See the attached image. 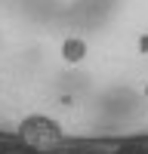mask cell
Listing matches in <instances>:
<instances>
[{
  "label": "cell",
  "mask_w": 148,
  "mask_h": 154,
  "mask_svg": "<svg viewBox=\"0 0 148 154\" xmlns=\"http://www.w3.org/2000/svg\"><path fill=\"white\" fill-rule=\"evenodd\" d=\"M19 139L31 148H56L62 142V126L53 117H43V114H31L19 123Z\"/></svg>",
  "instance_id": "6da1fadb"
},
{
  "label": "cell",
  "mask_w": 148,
  "mask_h": 154,
  "mask_svg": "<svg viewBox=\"0 0 148 154\" xmlns=\"http://www.w3.org/2000/svg\"><path fill=\"white\" fill-rule=\"evenodd\" d=\"M145 99H148V83H145Z\"/></svg>",
  "instance_id": "3957f363"
},
{
  "label": "cell",
  "mask_w": 148,
  "mask_h": 154,
  "mask_svg": "<svg viewBox=\"0 0 148 154\" xmlns=\"http://www.w3.org/2000/svg\"><path fill=\"white\" fill-rule=\"evenodd\" d=\"M62 59L68 62V65H77V62L86 59V43L80 37H65L62 40Z\"/></svg>",
  "instance_id": "7a4b0ae2"
}]
</instances>
